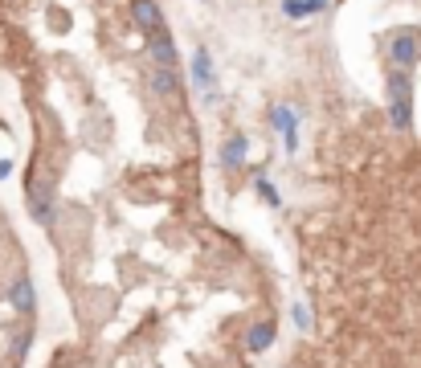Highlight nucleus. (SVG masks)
Masks as SVG:
<instances>
[{
    "mask_svg": "<svg viewBox=\"0 0 421 368\" xmlns=\"http://www.w3.org/2000/svg\"><path fill=\"white\" fill-rule=\"evenodd\" d=\"M151 58L160 61V66H176V45H172V37L168 33H160L155 29V37H151Z\"/></svg>",
    "mask_w": 421,
    "mask_h": 368,
    "instance_id": "5",
    "label": "nucleus"
},
{
    "mask_svg": "<svg viewBox=\"0 0 421 368\" xmlns=\"http://www.w3.org/2000/svg\"><path fill=\"white\" fill-rule=\"evenodd\" d=\"M389 119H392V127H397V131H409V123H413V107H409V98H392Z\"/></svg>",
    "mask_w": 421,
    "mask_h": 368,
    "instance_id": "9",
    "label": "nucleus"
},
{
    "mask_svg": "<svg viewBox=\"0 0 421 368\" xmlns=\"http://www.w3.org/2000/svg\"><path fill=\"white\" fill-rule=\"evenodd\" d=\"M8 242H4V229H0V311H13V315H29V311H21V307L13 303V282L25 275V270H13L8 266ZM21 352H25V332H21V319H0V368L17 365L21 360Z\"/></svg>",
    "mask_w": 421,
    "mask_h": 368,
    "instance_id": "1",
    "label": "nucleus"
},
{
    "mask_svg": "<svg viewBox=\"0 0 421 368\" xmlns=\"http://www.w3.org/2000/svg\"><path fill=\"white\" fill-rule=\"evenodd\" d=\"M307 323H311V319H307V307H295V328H307Z\"/></svg>",
    "mask_w": 421,
    "mask_h": 368,
    "instance_id": "15",
    "label": "nucleus"
},
{
    "mask_svg": "<svg viewBox=\"0 0 421 368\" xmlns=\"http://www.w3.org/2000/svg\"><path fill=\"white\" fill-rule=\"evenodd\" d=\"M282 13L295 17V21H303V17H307V4H303V0H282Z\"/></svg>",
    "mask_w": 421,
    "mask_h": 368,
    "instance_id": "12",
    "label": "nucleus"
},
{
    "mask_svg": "<svg viewBox=\"0 0 421 368\" xmlns=\"http://www.w3.org/2000/svg\"><path fill=\"white\" fill-rule=\"evenodd\" d=\"M241 155H245V135H234V139L221 148V164H225V168H241Z\"/></svg>",
    "mask_w": 421,
    "mask_h": 368,
    "instance_id": "10",
    "label": "nucleus"
},
{
    "mask_svg": "<svg viewBox=\"0 0 421 368\" xmlns=\"http://www.w3.org/2000/svg\"><path fill=\"white\" fill-rule=\"evenodd\" d=\"M270 339H274V323H258V328L250 332V348L262 352V348H270Z\"/></svg>",
    "mask_w": 421,
    "mask_h": 368,
    "instance_id": "11",
    "label": "nucleus"
},
{
    "mask_svg": "<svg viewBox=\"0 0 421 368\" xmlns=\"http://www.w3.org/2000/svg\"><path fill=\"white\" fill-rule=\"evenodd\" d=\"M418 54H421V41H418L413 29H401L389 41V58H392L397 70H413V66H418Z\"/></svg>",
    "mask_w": 421,
    "mask_h": 368,
    "instance_id": "2",
    "label": "nucleus"
},
{
    "mask_svg": "<svg viewBox=\"0 0 421 368\" xmlns=\"http://www.w3.org/2000/svg\"><path fill=\"white\" fill-rule=\"evenodd\" d=\"M385 82H389V98H413V82H409V70H397V66H392Z\"/></svg>",
    "mask_w": 421,
    "mask_h": 368,
    "instance_id": "6",
    "label": "nucleus"
},
{
    "mask_svg": "<svg viewBox=\"0 0 421 368\" xmlns=\"http://www.w3.org/2000/svg\"><path fill=\"white\" fill-rule=\"evenodd\" d=\"M258 192H262V201H266V205H278V192H274L270 181H258Z\"/></svg>",
    "mask_w": 421,
    "mask_h": 368,
    "instance_id": "13",
    "label": "nucleus"
},
{
    "mask_svg": "<svg viewBox=\"0 0 421 368\" xmlns=\"http://www.w3.org/2000/svg\"><path fill=\"white\" fill-rule=\"evenodd\" d=\"M270 123H274V131H282L286 148L295 152V144H299V139H295V111H291V107H274V111H270Z\"/></svg>",
    "mask_w": 421,
    "mask_h": 368,
    "instance_id": "4",
    "label": "nucleus"
},
{
    "mask_svg": "<svg viewBox=\"0 0 421 368\" xmlns=\"http://www.w3.org/2000/svg\"><path fill=\"white\" fill-rule=\"evenodd\" d=\"M176 74H172V66H160V70H151V91L155 94H176Z\"/></svg>",
    "mask_w": 421,
    "mask_h": 368,
    "instance_id": "8",
    "label": "nucleus"
},
{
    "mask_svg": "<svg viewBox=\"0 0 421 368\" xmlns=\"http://www.w3.org/2000/svg\"><path fill=\"white\" fill-rule=\"evenodd\" d=\"M303 4H307V17H311V13H323V8H328V0H303Z\"/></svg>",
    "mask_w": 421,
    "mask_h": 368,
    "instance_id": "14",
    "label": "nucleus"
},
{
    "mask_svg": "<svg viewBox=\"0 0 421 368\" xmlns=\"http://www.w3.org/2000/svg\"><path fill=\"white\" fill-rule=\"evenodd\" d=\"M192 78H197V86H209V82H213V58H209V49H197V54H192Z\"/></svg>",
    "mask_w": 421,
    "mask_h": 368,
    "instance_id": "7",
    "label": "nucleus"
},
{
    "mask_svg": "<svg viewBox=\"0 0 421 368\" xmlns=\"http://www.w3.org/2000/svg\"><path fill=\"white\" fill-rule=\"evenodd\" d=\"M131 17H135L139 29H148V33L160 29V8H155V0H131Z\"/></svg>",
    "mask_w": 421,
    "mask_h": 368,
    "instance_id": "3",
    "label": "nucleus"
}]
</instances>
